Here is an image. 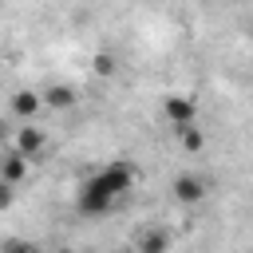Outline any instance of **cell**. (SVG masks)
<instances>
[{
	"mask_svg": "<svg viewBox=\"0 0 253 253\" xmlns=\"http://www.w3.org/2000/svg\"><path fill=\"white\" fill-rule=\"evenodd\" d=\"M130 186H134V166L123 162V158H119V162H107L103 170H95V174L79 186L75 206H79L83 217H99V213H107L119 198H126Z\"/></svg>",
	"mask_w": 253,
	"mask_h": 253,
	"instance_id": "cell-1",
	"label": "cell"
},
{
	"mask_svg": "<svg viewBox=\"0 0 253 253\" xmlns=\"http://www.w3.org/2000/svg\"><path fill=\"white\" fill-rule=\"evenodd\" d=\"M162 119L178 130L186 123H198V99L194 95H166L162 99Z\"/></svg>",
	"mask_w": 253,
	"mask_h": 253,
	"instance_id": "cell-2",
	"label": "cell"
},
{
	"mask_svg": "<svg viewBox=\"0 0 253 253\" xmlns=\"http://www.w3.org/2000/svg\"><path fill=\"white\" fill-rule=\"evenodd\" d=\"M206 178H198V174H190V170H182L174 182H170V194H174V202H182V206H198L202 198H206Z\"/></svg>",
	"mask_w": 253,
	"mask_h": 253,
	"instance_id": "cell-3",
	"label": "cell"
},
{
	"mask_svg": "<svg viewBox=\"0 0 253 253\" xmlns=\"http://www.w3.org/2000/svg\"><path fill=\"white\" fill-rule=\"evenodd\" d=\"M28 166H32V158H28V154H20L16 146L0 154V178H4V182H12V186H20V182L28 178Z\"/></svg>",
	"mask_w": 253,
	"mask_h": 253,
	"instance_id": "cell-4",
	"label": "cell"
},
{
	"mask_svg": "<svg viewBox=\"0 0 253 253\" xmlns=\"http://www.w3.org/2000/svg\"><path fill=\"white\" fill-rule=\"evenodd\" d=\"M16 150L28 154V158H40V154L47 150V134H43L40 126H32V123H24V126L16 130Z\"/></svg>",
	"mask_w": 253,
	"mask_h": 253,
	"instance_id": "cell-5",
	"label": "cell"
},
{
	"mask_svg": "<svg viewBox=\"0 0 253 253\" xmlns=\"http://www.w3.org/2000/svg\"><path fill=\"white\" fill-rule=\"evenodd\" d=\"M40 111H43V95H40V91H16V95H12V115H16V119L32 123Z\"/></svg>",
	"mask_w": 253,
	"mask_h": 253,
	"instance_id": "cell-6",
	"label": "cell"
},
{
	"mask_svg": "<svg viewBox=\"0 0 253 253\" xmlns=\"http://www.w3.org/2000/svg\"><path fill=\"white\" fill-rule=\"evenodd\" d=\"M40 95H43V107H51V111H71V107L79 103L75 87H67V83H51V87L40 91Z\"/></svg>",
	"mask_w": 253,
	"mask_h": 253,
	"instance_id": "cell-7",
	"label": "cell"
},
{
	"mask_svg": "<svg viewBox=\"0 0 253 253\" xmlns=\"http://www.w3.org/2000/svg\"><path fill=\"white\" fill-rule=\"evenodd\" d=\"M134 249L138 253H166L170 249V233L166 229H142L138 241H134Z\"/></svg>",
	"mask_w": 253,
	"mask_h": 253,
	"instance_id": "cell-8",
	"label": "cell"
},
{
	"mask_svg": "<svg viewBox=\"0 0 253 253\" xmlns=\"http://www.w3.org/2000/svg\"><path fill=\"white\" fill-rule=\"evenodd\" d=\"M178 142H182V150L198 154V150L206 146V134H202V126H198V123H186V126H178Z\"/></svg>",
	"mask_w": 253,
	"mask_h": 253,
	"instance_id": "cell-9",
	"label": "cell"
},
{
	"mask_svg": "<svg viewBox=\"0 0 253 253\" xmlns=\"http://www.w3.org/2000/svg\"><path fill=\"white\" fill-rule=\"evenodd\" d=\"M91 67H95V75H99V79H111V75L119 71V63H115V55H111V51H95Z\"/></svg>",
	"mask_w": 253,
	"mask_h": 253,
	"instance_id": "cell-10",
	"label": "cell"
},
{
	"mask_svg": "<svg viewBox=\"0 0 253 253\" xmlns=\"http://www.w3.org/2000/svg\"><path fill=\"white\" fill-rule=\"evenodd\" d=\"M12 202H16V186H12V182H4V178H0V210H8V206H12Z\"/></svg>",
	"mask_w": 253,
	"mask_h": 253,
	"instance_id": "cell-11",
	"label": "cell"
},
{
	"mask_svg": "<svg viewBox=\"0 0 253 253\" xmlns=\"http://www.w3.org/2000/svg\"><path fill=\"white\" fill-rule=\"evenodd\" d=\"M4 142H8V123L0 119V146H4Z\"/></svg>",
	"mask_w": 253,
	"mask_h": 253,
	"instance_id": "cell-12",
	"label": "cell"
},
{
	"mask_svg": "<svg viewBox=\"0 0 253 253\" xmlns=\"http://www.w3.org/2000/svg\"><path fill=\"white\" fill-rule=\"evenodd\" d=\"M0 154H4V146H0Z\"/></svg>",
	"mask_w": 253,
	"mask_h": 253,
	"instance_id": "cell-13",
	"label": "cell"
}]
</instances>
